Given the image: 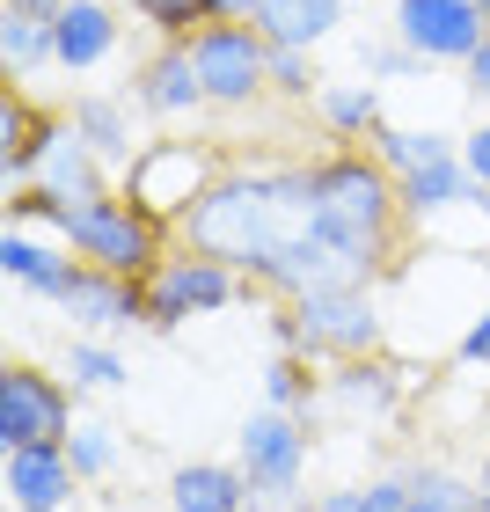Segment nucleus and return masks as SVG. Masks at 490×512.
Returning a JSON list of instances; mask_svg holds the SVG:
<instances>
[{
  "instance_id": "18",
  "label": "nucleus",
  "mask_w": 490,
  "mask_h": 512,
  "mask_svg": "<svg viewBox=\"0 0 490 512\" xmlns=\"http://www.w3.org/2000/svg\"><path fill=\"white\" fill-rule=\"evenodd\" d=\"M0 271H8L15 286H30L37 300H59L74 286L81 256H66V242H37V235H22V227H8V235H0Z\"/></svg>"
},
{
  "instance_id": "17",
  "label": "nucleus",
  "mask_w": 490,
  "mask_h": 512,
  "mask_svg": "<svg viewBox=\"0 0 490 512\" xmlns=\"http://www.w3.org/2000/svg\"><path fill=\"white\" fill-rule=\"evenodd\" d=\"M256 491L235 461H183L169 476V512H249Z\"/></svg>"
},
{
  "instance_id": "42",
  "label": "nucleus",
  "mask_w": 490,
  "mask_h": 512,
  "mask_svg": "<svg viewBox=\"0 0 490 512\" xmlns=\"http://www.w3.org/2000/svg\"><path fill=\"white\" fill-rule=\"evenodd\" d=\"M483 271H490V256H483Z\"/></svg>"
},
{
  "instance_id": "28",
  "label": "nucleus",
  "mask_w": 490,
  "mask_h": 512,
  "mask_svg": "<svg viewBox=\"0 0 490 512\" xmlns=\"http://www.w3.org/2000/svg\"><path fill=\"white\" fill-rule=\"evenodd\" d=\"M66 374H74V388H96V395H110V388H125V359L110 352V344L81 337L74 352H66Z\"/></svg>"
},
{
  "instance_id": "21",
  "label": "nucleus",
  "mask_w": 490,
  "mask_h": 512,
  "mask_svg": "<svg viewBox=\"0 0 490 512\" xmlns=\"http://www.w3.org/2000/svg\"><path fill=\"white\" fill-rule=\"evenodd\" d=\"M0 66H8V81H30V74H44V66H59L52 15H30V8L0 15Z\"/></svg>"
},
{
  "instance_id": "11",
  "label": "nucleus",
  "mask_w": 490,
  "mask_h": 512,
  "mask_svg": "<svg viewBox=\"0 0 490 512\" xmlns=\"http://www.w3.org/2000/svg\"><path fill=\"white\" fill-rule=\"evenodd\" d=\"M30 191H52L59 205H88V198H110V169L96 161V147L66 125V118H52V132H44V154H37V183Z\"/></svg>"
},
{
  "instance_id": "31",
  "label": "nucleus",
  "mask_w": 490,
  "mask_h": 512,
  "mask_svg": "<svg viewBox=\"0 0 490 512\" xmlns=\"http://www.w3.org/2000/svg\"><path fill=\"white\" fill-rule=\"evenodd\" d=\"M417 66H425V59H417L403 37H395V44H373V52H366V74H381V81H403V74H417Z\"/></svg>"
},
{
  "instance_id": "33",
  "label": "nucleus",
  "mask_w": 490,
  "mask_h": 512,
  "mask_svg": "<svg viewBox=\"0 0 490 512\" xmlns=\"http://www.w3.org/2000/svg\"><path fill=\"white\" fill-rule=\"evenodd\" d=\"M461 161H469V176H476L483 191H490V118H483L469 139H461Z\"/></svg>"
},
{
  "instance_id": "3",
  "label": "nucleus",
  "mask_w": 490,
  "mask_h": 512,
  "mask_svg": "<svg viewBox=\"0 0 490 512\" xmlns=\"http://www.w3.org/2000/svg\"><path fill=\"white\" fill-rule=\"evenodd\" d=\"M315 227L352 249L388 256L395 227H403V183H395L373 154L359 147H337L315 161Z\"/></svg>"
},
{
  "instance_id": "34",
  "label": "nucleus",
  "mask_w": 490,
  "mask_h": 512,
  "mask_svg": "<svg viewBox=\"0 0 490 512\" xmlns=\"http://www.w3.org/2000/svg\"><path fill=\"white\" fill-rule=\"evenodd\" d=\"M315 512H373V505H366V483H352V491H322Z\"/></svg>"
},
{
  "instance_id": "26",
  "label": "nucleus",
  "mask_w": 490,
  "mask_h": 512,
  "mask_svg": "<svg viewBox=\"0 0 490 512\" xmlns=\"http://www.w3.org/2000/svg\"><path fill=\"white\" fill-rule=\"evenodd\" d=\"M403 512H476V483H461V476H447V469H417Z\"/></svg>"
},
{
  "instance_id": "24",
  "label": "nucleus",
  "mask_w": 490,
  "mask_h": 512,
  "mask_svg": "<svg viewBox=\"0 0 490 512\" xmlns=\"http://www.w3.org/2000/svg\"><path fill=\"white\" fill-rule=\"evenodd\" d=\"M330 403L337 410H366V417H388L395 410V374L373 359H344L330 374Z\"/></svg>"
},
{
  "instance_id": "30",
  "label": "nucleus",
  "mask_w": 490,
  "mask_h": 512,
  "mask_svg": "<svg viewBox=\"0 0 490 512\" xmlns=\"http://www.w3.org/2000/svg\"><path fill=\"white\" fill-rule=\"evenodd\" d=\"M315 81H322V74H315V59H308V52H293V44H271V96L308 103V96H322Z\"/></svg>"
},
{
  "instance_id": "41",
  "label": "nucleus",
  "mask_w": 490,
  "mask_h": 512,
  "mask_svg": "<svg viewBox=\"0 0 490 512\" xmlns=\"http://www.w3.org/2000/svg\"><path fill=\"white\" fill-rule=\"evenodd\" d=\"M483 30H490V0H483Z\"/></svg>"
},
{
  "instance_id": "8",
  "label": "nucleus",
  "mask_w": 490,
  "mask_h": 512,
  "mask_svg": "<svg viewBox=\"0 0 490 512\" xmlns=\"http://www.w3.org/2000/svg\"><path fill=\"white\" fill-rule=\"evenodd\" d=\"M235 469L249 476L256 498H300V476H308V425L293 410H256L235 432Z\"/></svg>"
},
{
  "instance_id": "10",
  "label": "nucleus",
  "mask_w": 490,
  "mask_h": 512,
  "mask_svg": "<svg viewBox=\"0 0 490 512\" xmlns=\"http://www.w3.org/2000/svg\"><path fill=\"white\" fill-rule=\"evenodd\" d=\"M395 37L410 44L417 59H454L469 66L483 52V0H395Z\"/></svg>"
},
{
  "instance_id": "6",
  "label": "nucleus",
  "mask_w": 490,
  "mask_h": 512,
  "mask_svg": "<svg viewBox=\"0 0 490 512\" xmlns=\"http://www.w3.org/2000/svg\"><path fill=\"white\" fill-rule=\"evenodd\" d=\"M191 66L213 110H249L256 96H271V37L256 22H205L191 37Z\"/></svg>"
},
{
  "instance_id": "1",
  "label": "nucleus",
  "mask_w": 490,
  "mask_h": 512,
  "mask_svg": "<svg viewBox=\"0 0 490 512\" xmlns=\"http://www.w3.org/2000/svg\"><path fill=\"white\" fill-rule=\"evenodd\" d=\"M308 227H315V161H278V169H227L183 213V242L249 278L271 249H286Z\"/></svg>"
},
{
  "instance_id": "27",
  "label": "nucleus",
  "mask_w": 490,
  "mask_h": 512,
  "mask_svg": "<svg viewBox=\"0 0 490 512\" xmlns=\"http://www.w3.org/2000/svg\"><path fill=\"white\" fill-rule=\"evenodd\" d=\"M66 454H74L81 483H88V476H110V469H118V432L96 425V417H74V432H66Z\"/></svg>"
},
{
  "instance_id": "2",
  "label": "nucleus",
  "mask_w": 490,
  "mask_h": 512,
  "mask_svg": "<svg viewBox=\"0 0 490 512\" xmlns=\"http://www.w3.org/2000/svg\"><path fill=\"white\" fill-rule=\"evenodd\" d=\"M8 213H15V220H44L66 249L81 256V264L118 271V278H154L161 264H169V256H161L169 227H161L154 213H139L125 191L88 198V205H59L52 191H22V198H8ZM15 220H8V227H15Z\"/></svg>"
},
{
  "instance_id": "37",
  "label": "nucleus",
  "mask_w": 490,
  "mask_h": 512,
  "mask_svg": "<svg viewBox=\"0 0 490 512\" xmlns=\"http://www.w3.org/2000/svg\"><path fill=\"white\" fill-rule=\"evenodd\" d=\"M476 491H490V447H483V469H476Z\"/></svg>"
},
{
  "instance_id": "7",
  "label": "nucleus",
  "mask_w": 490,
  "mask_h": 512,
  "mask_svg": "<svg viewBox=\"0 0 490 512\" xmlns=\"http://www.w3.org/2000/svg\"><path fill=\"white\" fill-rule=\"evenodd\" d=\"M249 293V278L235 264H220V256H169L154 278H147V322L154 330H176V322H191V315H220V308H235V300Z\"/></svg>"
},
{
  "instance_id": "40",
  "label": "nucleus",
  "mask_w": 490,
  "mask_h": 512,
  "mask_svg": "<svg viewBox=\"0 0 490 512\" xmlns=\"http://www.w3.org/2000/svg\"><path fill=\"white\" fill-rule=\"evenodd\" d=\"M293 512H315V505H308V498H293Z\"/></svg>"
},
{
  "instance_id": "12",
  "label": "nucleus",
  "mask_w": 490,
  "mask_h": 512,
  "mask_svg": "<svg viewBox=\"0 0 490 512\" xmlns=\"http://www.w3.org/2000/svg\"><path fill=\"white\" fill-rule=\"evenodd\" d=\"M132 103L147 110V118H161V125L191 118V110H213V103H205L198 66H191V44H161L154 59H139V74H132Z\"/></svg>"
},
{
  "instance_id": "23",
  "label": "nucleus",
  "mask_w": 490,
  "mask_h": 512,
  "mask_svg": "<svg viewBox=\"0 0 490 512\" xmlns=\"http://www.w3.org/2000/svg\"><path fill=\"white\" fill-rule=\"evenodd\" d=\"M373 161L403 183V176H417V169H439V161H461V147L447 132H403V125H381L373 132Z\"/></svg>"
},
{
  "instance_id": "9",
  "label": "nucleus",
  "mask_w": 490,
  "mask_h": 512,
  "mask_svg": "<svg viewBox=\"0 0 490 512\" xmlns=\"http://www.w3.org/2000/svg\"><path fill=\"white\" fill-rule=\"evenodd\" d=\"M74 432V388L44 366H8L0 374V447H44Z\"/></svg>"
},
{
  "instance_id": "43",
  "label": "nucleus",
  "mask_w": 490,
  "mask_h": 512,
  "mask_svg": "<svg viewBox=\"0 0 490 512\" xmlns=\"http://www.w3.org/2000/svg\"><path fill=\"white\" fill-rule=\"evenodd\" d=\"M249 512H256V505H249Z\"/></svg>"
},
{
  "instance_id": "19",
  "label": "nucleus",
  "mask_w": 490,
  "mask_h": 512,
  "mask_svg": "<svg viewBox=\"0 0 490 512\" xmlns=\"http://www.w3.org/2000/svg\"><path fill=\"white\" fill-rule=\"evenodd\" d=\"M256 30L271 44H293V52H315L322 37L344 22V0H256Z\"/></svg>"
},
{
  "instance_id": "14",
  "label": "nucleus",
  "mask_w": 490,
  "mask_h": 512,
  "mask_svg": "<svg viewBox=\"0 0 490 512\" xmlns=\"http://www.w3.org/2000/svg\"><path fill=\"white\" fill-rule=\"evenodd\" d=\"M74 454H66V439H44V447H15L8 454V498L15 512H59L66 498H74Z\"/></svg>"
},
{
  "instance_id": "25",
  "label": "nucleus",
  "mask_w": 490,
  "mask_h": 512,
  "mask_svg": "<svg viewBox=\"0 0 490 512\" xmlns=\"http://www.w3.org/2000/svg\"><path fill=\"white\" fill-rule=\"evenodd\" d=\"M264 395H271V410L308 417V403H315V374H308V359H300V352H278V359L264 366Z\"/></svg>"
},
{
  "instance_id": "13",
  "label": "nucleus",
  "mask_w": 490,
  "mask_h": 512,
  "mask_svg": "<svg viewBox=\"0 0 490 512\" xmlns=\"http://www.w3.org/2000/svg\"><path fill=\"white\" fill-rule=\"evenodd\" d=\"M59 308L74 315L81 330H132V322H147V278H118V271L81 264L74 286L59 293Z\"/></svg>"
},
{
  "instance_id": "39",
  "label": "nucleus",
  "mask_w": 490,
  "mask_h": 512,
  "mask_svg": "<svg viewBox=\"0 0 490 512\" xmlns=\"http://www.w3.org/2000/svg\"><path fill=\"white\" fill-rule=\"evenodd\" d=\"M118 8H132V15H139V8H147V0H118Z\"/></svg>"
},
{
  "instance_id": "4",
  "label": "nucleus",
  "mask_w": 490,
  "mask_h": 512,
  "mask_svg": "<svg viewBox=\"0 0 490 512\" xmlns=\"http://www.w3.org/2000/svg\"><path fill=\"white\" fill-rule=\"evenodd\" d=\"M271 330L300 359H373L381 352V308H373L366 286L300 293V300H286V308L271 315Z\"/></svg>"
},
{
  "instance_id": "36",
  "label": "nucleus",
  "mask_w": 490,
  "mask_h": 512,
  "mask_svg": "<svg viewBox=\"0 0 490 512\" xmlns=\"http://www.w3.org/2000/svg\"><path fill=\"white\" fill-rule=\"evenodd\" d=\"M469 88H476V96L490 103V37H483V52L469 59Z\"/></svg>"
},
{
  "instance_id": "32",
  "label": "nucleus",
  "mask_w": 490,
  "mask_h": 512,
  "mask_svg": "<svg viewBox=\"0 0 490 512\" xmlns=\"http://www.w3.org/2000/svg\"><path fill=\"white\" fill-rule=\"evenodd\" d=\"M454 359H461V366H490V308H483V315L469 322V330H461Z\"/></svg>"
},
{
  "instance_id": "16",
  "label": "nucleus",
  "mask_w": 490,
  "mask_h": 512,
  "mask_svg": "<svg viewBox=\"0 0 490 512\" xmlns=\"http://www.w3.org/2000/svg\"><path fill=\"white\" fill-rule=\"evenodd\" d=\"M66 125H74L88 147H96V161H103V169H118V176L139 161V147H147V139L132 132V96H96V88H88V96H74Z\"/></svg>"
},
{
  "instance_id": "20",
  "label": "nucleus",
  "mask_w": 490,
  "mask_h": 512,
  "mask_svg": "<svg viewBox=\"0 0 490 512\" xmlns=\"http://www.w3.org/2000/svg\"><path fill=\"white\" fill-rule=\"evenodd\" d=\"M315 118H322L330 139H344V147H352V139H373L381 132V88L373 81H330L315 96Z\"/></svg>"
},
{
  "instance_id": "38",
  "label": "nucleus",
  "mask_w": 490,
  "mask_h": 512,
  "mask_svg": "<svg viewBox=\"0 0 490 512\" xmlns=\"http://www.w3.org/2000/svg\"><path fill=\"white\" fill-rule=\"evenodd\" d=\"M476 213H483V220H490V191H483V183H476Z\"/></svg>"
},
{
  "instance_id": "15",
  "label": "nucleus",
  "mask_w": 490,
  "mask_h": 512,
  "mask_svg": "<svg viewBox=\"0 0 490 512\" xmlns=\"http://www.w3.org/2000/svg\"><path fill=\"white\" fill-rule=\"evenodd\" d=\"M125 22H118V0H66L52 15V44H59V66L66 74H88V66H103L118 52Z\"/></svg>"
},
{
  "instance_id": "29",
  "label": "nucleus",
  "mask_w": 490,
  "mask_h": 512,
  "mask_svg": "<svg viewBox=\"0 0 490 512\" xmlns=\"http://www.w3.org/2000/svg\"><path fill=\"white\" fill-rule=\"evenodd\" d=\"M139 22H147V30H154L161 44H191L213 15H205L198 0H147V8H139Z\"/></svg>"
},
{
  "instance_id": "22",
  "label": "nucleus",
  "mask_w": 490,
  "mask_h": 512,
  "mask_svg": "<svg viewBox=\"0 0 490 512\" xmlns=\"http://www.w3.org/2000/svg\"><path fill=\"white\" fill-rule=\"evenodd\" d=\"M447 205H476L469 161H439V169L403 176V220H432V213H447Z\"/></svg>"
},
{
  "instance_id": "35",
  "label": "nucleus",
  "mask_w": 490,
  "mask_h": 512,
  "mask_svg": "<svg viewBox=\"0 0 490 512\" xmlns=\"http://www.w3.org/2000/svg\"><path fill=\"white\" fill-rule=\"evenodd\" d=\"M198 8L213 15V22H249V15H256V0H198Z\"/></svg>"
},
{
  "instance_id": "5",
  "label": "nucleus",
  "mask_w": 490,
  "mask_h": 512,
  "mask_svg": "<svg viewBox=\"0 0 490 512\" xmlns=\"http://www.w3.org/2000/svg\"><path fill=\"white\" fill-rule=\"evenodd\" d=\"M227 169H220V154L213 147H198V139H147V147H139V161L118 176V191L139 205V213H154L161 227H183V213H191V205L213 191Z\"/></svg>"
}]
</instances>
